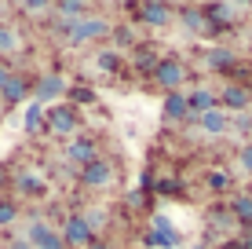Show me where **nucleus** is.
Instances as JSON below:
<instances>
[{"label": "nucleus", "instance_id": "obj_1", "mask_svg": "<svg viewBox=\"0 0 252 249\" xmlns=\"http://www.w3.org/2000/svg\"><path fill=\"white\" fill-rule=\"evenodd\" d=\"M44 125H48L51 136H77V128H81V114H77L73 107H66V103H55V107H48Z\"/></svg>", "mask_w": 252, "mask_h": 249}, {"label": "nucleus", "instance_id": "obj_2", "mask_svg": "<svg viewBox=\"0 0 252 249\" xmlns=\"http://www.w3.org/2000/svg\"><path fill=\"white\" fill-rule=\"evenodd\" d=\"M66 30H69V40H73V44H88V40L110 33V22L106 19H66Z\"/></svg>", "mask_w": 252, "mask_h": 249}, {"label": "nucleus", "instance_id": "obj_3", "mask_svg": "<svg viewBox=\"0 0 252 249\" xmlns=\"http://www.w3.org/2000/svg\"><path fill=\"white\" fill-rule=\"evenodd\" d=\"M26 242H30L33 249H66L63 235H59V231H51V224H44V220H33V224H30Z\"/></svg>", "mask_w": 252, "mask_h": 249}, {"label": "nucleus", "instance_id": "obj_4", "mask_svg": "<svg viewBox=\"0 0 252 249\" xmlns=\"http://www.w3.org/2000/svg\"><path fill=\"white\" fill-rule=\"evenodd\" d=\"M63 242H66L69 249H88V246H92V227H88V220H84V216H69L66 227H63Z\"/></svg>", "mask_w": 252, "mask_h": 249}, {"label": "nucleus", "instance_id": "obj_5", "mask_svg": "<svg viewBox=\"0 0 252 249\" xmlns=\"http://www.w3.org/2000/svg\"><path fill=\"white\" fill-rule=\"evenodd\" d=\"M110 179H114L110 161L95 158V161H88V165H81V183H84V187H106Z\"/></svg>", "mask_w": 252, "mask_h": 249}, {"label": "nucleus", "instance_id": "obj_6", "mask_svg": "<svg viewBox=\"0 0 252 249\" xmlns=\"http://www.w3.org/2000/svg\"><path fill=\"white\" fill-rule=\"evenodd\" d=\"M197 125H201L205 136H223V132L230 128V117H227V110H223V107H212L208 114L197 117Z\"/></svg>", "mask_w": 252, "mask_h": 249}, {"label": "nucleus", "instance_id": "obj_7", "mask_svg": "<svg viewBox=\"0 0 252 249\" xmlns=\"http://www.w3.org/2000/svg\"><path fill=\"white\" fill-rule=\"evenodd\" d=\"M154 77H158V84H164V88H176V84H183L187 70L176 63V59H164V63L154 66Z\"/></svg>", "mask_w": 252, "mask_h": 249}, {"label": "nucleus", "instance_id": "obj_8", "mask_svg": "<svg viewBox=\"0 0 252 249\" xmlns=\"http://www.w3.org/2000/svg\"><path fill=\"white\" fill-rule=\"evenodd\" d=\"M63 92H66V77L48 73V77H40V81H37V99H33V103H40V107H44L48 99H59Z\"/></svg>", "mask_w": 252, "mask_h": 249}, {"label": "nucleus", "instance_id": "obj_9", "mask_svg": "<svg viewBox=\"0 0 252 249\" xmlns=\"http://www.w3.org/2000/svg\"><path fill=\"white\" fill-rule=\"evenodd\" d=\"M150 242L154 246H176V231H172V224H168V220H164V216H154V227H150Z\"/></svg>", "mask_w": 252, "mask_h": 249}, {"label": "nucleus", "instance_id": "obj_10", "mask_svg": "<svg viewBox=\"0 0 252 249\" xmlns=\"http://www.w3.org/2000/svg\"><path fill=\"white\" fill-rule=\"evenodd\" d=\"M135 15H139L143 22H150V26H164V22L172 19V11H168L164 4H139Z\"/></svg>", "mask_w": 252, "mask_h": 249}, {"label": "nucleus", "instance_id": "obj_11", "mask_svg": "<svg viewBox=\"0 0 252 249\" xmlns=\"http://www.w3.org/2000/svg\"><path fill=\"white\" fill-rule=\"evenodd\" d=\"M212 107H216V99H212V92H205V88H197V92H190V96H187V110H190L194 117L208 114Z\"/></svg>", "mask_w": 252, "mask_h": 249}, {"label": "nucleus", "instance_id": "obj_12", "mask_svg": "<svg viewBox=\"0 0 252 249\" xmlns=\"http://www.w3.org/2000/svg\"><path fill=\"white\" fill-rule=\"evenodd\" d=\"M249 88H241V84H227V88H223V107L227 110H245L249 107Z\"/></svg>", "mask_w": 252, "mask_h": 249}, {"label": "nucleus", "instance_id": "obj_13", "mask_svg": "<svg viewBox=\"0 0 252 249\" xmlns=\"http://www.w3.org/2000/svg\"><path fill=\"white\" fill-rule=\"evenodd\" d=\"M0 92H4L7 103H22L26 96H30V81H26V77H19V73H11V81H7Z\"/></svg>", "mask_w": 252, "mask_h": 249}, {"label": "nucleus", "instance_id": "obj_14", "mask_svg": "<svg viewBox=\"0 0 252 249\" xmlns=\"http://www.w3.org/2000/svg\"><path fill=\"white\" fill-rule=\"evenodd\" d=\"M69 158L81 161V165L95 161V143H92V140H73V143H69Z\"/></svg>", "mask_w": 252, "mask_h": 249}, {"label": "nucleus", "instance_id": "obj_15", "mask_svg": "<svg viewBox=\"0 0 252 249\" xmlns=\"http://www.w3.org/2000/svg\"><path fill=\"white\" fill-rule=\"evenodd\" d=\"M164 110H168V117H187L190 110H187V96H176L172 92L168 99H164Z\"/></svg>", "mask_w": 252, "mask_h": 249}, {"label": "nucleus", "instance_id": "obj_16", "mask_svg": "<svg viewBox=\"0 0 252 249\" xmlns=\"http://www.w3.org/2000/svg\"><path fill=\"white\" fill-rule=\"evenodd\" d=\"M208 15H212L216 22H234V15H238V4H216V7H208Z\"/></svg>", "mask_w": 252, "mask_h": 249}, {"label": "nucleus", "instance_id": "obj_17", "mask_svg": "<svg viewBox=\"0 0 252 249\" xmlns=\"http://www.w3.org/2000/svg\"><path fill=\"white\" fill-rule=\"evenodd\" d=\"M40 121H44V107H40V103H33V107L26 110V132H37Z\"/></svg>", "mask_w": 252, "mask_h": 249}, {"label": "nucleus", "instance_id": "obj_18", "mask_svg": "<svg viewBox=\"0 0 252 249\" xmlns=\"http://www.w3.org/2000/svg\"><path fill=\"white\" fill-rule=\"evenodd\" d=\"M234 213H238V220H241V224H252V198H249V194L234 198Z\"/></svg>", "mask_w": 252, "mask_h": 249}, {"label": "nucleus", "instance_id": "obj_19", "mask_svg": "<svg viewBox=\"0 0 252 249\" xmlns=\"http://www.w3.org/2000/svg\"><path fill=\"white\" fill-rule=\"evenodd\" d=\"M15 48H19V33L0 26V51H15Z\"/></svg>", "mask_w": 252, "mask_h": 249}, {"label": "nucleus", "instance_id": "obj_20", "mask_svg": "<svg viewBox=\"0 0 252 249\" xmlns=\"http://www.w3.org/2000/svg\"><path fill=\"white\" fill-rule=\"evenodd\" d=\"M40 187H44V183H40V179L33 176V173L19 176V191H26V194H40Z\"/></svg>", "mask_w": 252, "mask_h": 249}, {"label": "nucleus", "instance_id": "obj_21", "mask_svg": "<svg viewBox=\"0 0 252 249\" xmlns=\"http://www.w3.org/2000/svg\"><path fill=\"white\" fill-rule=\"evenodd\" d=\"M15 220V205L11 202H0V227H7Z\"/></svg>", "mask_w": 252, "mask_h": 249}, {"label": "nucleus", "instance_id": "obj_22", "mask_svg": "<svg viewBox=\"0 0 252 249\" xmlns=\"http://www.w3.org/2000/svg\"><path fill=\"white\" fill-rule=\"evenodd\" d=\"M59 11L63 15H84V4L81 0H66V4H59Z\"/></svg>", "mask_w": 252, "mask_h": 249}, {"label": "nucleus", "instance_id": "obj_23", "mask_svg": "<svg viewBox=\"0 0 252 249\" xmlns=\"http://www.w3.org/2000/svg\"><path fill=\"white\" fill-rule=\"evenodd\" d=\"M208 59H212V66H230V63H234V55H230V51H212Z\"/></svg>", "mask_w": 252, "mask_h": 249}, {"label": "nucleus", "instance_id": "obj_24", "mask_svg": "<svg viewBox=\"0 0 252 249\" xmlns=\"http://www.w3.org/2000/svg\"><path fill=\"white\" fill-rule=\"evenodd\" d=\"M187 26H190V30H205V15H197V11H187Z\"/></svg>", "mask_w": 252, "mask_h": 249}, {"label": "nucleus", "instance_id": "obj_25", "mask_svg": "<svg viewBox=\"0 0 252 249\" xmlns=\"http://www.w3.org/2000/svg\"><path fill=\"white\" fill-rule=\"evenodd\" d=\"M238 165L245 169V173H252V147H241V154H238Z\"/></svg>", "mask_w": 252, "mask_h": 249}, {"label": "nucleus", "instance_id": "obj_26", "mask_svg": "<svg viewBox=\"0 0 252 249\" xmlns=\"http://www.w3.org/2000/svg\"><path fill=\"white\" fill-rule=\"evenodd\" d=\"M99 66H102V70H117V55H114V51H102V55H99Z\"/></svg>", "mask_w": 252, "mask_h": 249}, {"label": "nucleus", "instance_id": "obj_27", "mask_svg": "<svg viewBox=\"0 0 252 249\" xmlns=\"http://www.w3.org/2000/svg\"><path fill=\"white\" fill-rule=\"evenodd\" d=\"M212 187H216V191H223V187H227V176L216 173V176H212Z\"/></svg>", "mask_w": 252, "mask_h": 249}, {"label": "nucleus", "instance_id": "obj_28", "mask_svg": "<svg viewBox=\"0 0 252 249\" xmlns=\"http://www.w3.org/2000/svg\"><path fill=\"white\" fill-rule=\"evenodd\" d=\"M7 81H11V70H7V66H4V63H0V88H4V84H7Z\"/></svg>", "mask_w": 252, "mask_h": 249}, {"label": "nucleus", "instance_id": "obj_29", "mask_svg": "<svg viewBox=\"0 0 252 249\" xmlns=\"http://www.w3.org/2000/svg\"><path fill=\"white\" fill-rule=\"evenodd\" d=\"M7 249H33V246H30V242H26V238H15V242H11V246H7Z\"/></svg>", "mask_w": 252, "mask_h": 249}, {"label": "nucleus", "instance_id": "obj_30", "mask_svg": "<svg viewBox=\"0 0 252 249\" xmlns=\"http://www.w3.org/2000/svg\"><path fill=\"white\" fill-rule=\"evenodd\" d=\"M88 249H110V246H102V242H92V246H88Z\"/></svg>", "mask_w": 252, "mask_h": 249}, {"label": "nucleus", "instance_id": "obj_31", "mask_svg": "<svg viewBox=\"0 0 252 249\" xmlns=\"http://www.w3.org/2000/svg\"><path fill=\"white\" fill-rule=\"evenodd\" d=\"M0 187H4V173H0Z\"/></svg>", "mask_w": 252, "mask_h": 249}, {"label": "nucleus", "instance_id": "obj_32", "mask_svg": "<svg viewBox=\"0 0 252 249\" xmlns=\"http://www.w3.org/2000/svg\"><path fill=\"white\" fill-rule=\"evenodd\" d=\"M197 249H205V246H197Z\"/></svg>", "mask_w": 252, "mask_h": 249}]
</instances>
